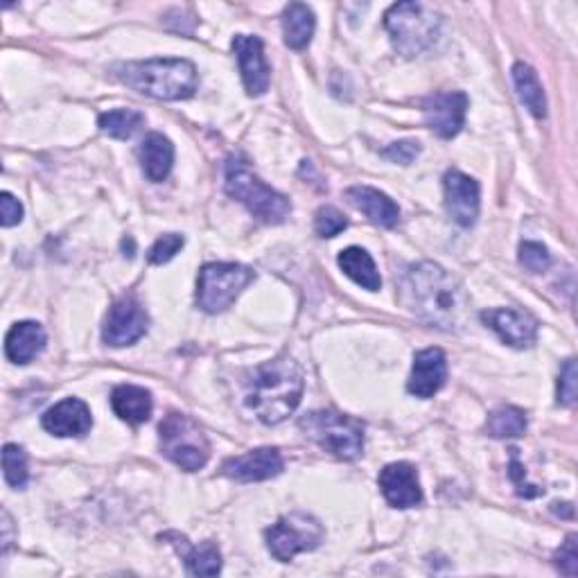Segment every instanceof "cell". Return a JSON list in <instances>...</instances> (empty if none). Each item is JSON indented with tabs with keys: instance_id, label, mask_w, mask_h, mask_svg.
I'll return each mask as SVG.
<instances>
[{
	"instance_id": "obj_1",
	"label": "cell",
	"mask_w": 578,
	"mask_h": 578,
	"mask_svg": "<svg viewBox=\"0 0 578 578\" xmlns=\"http://www.w3.org/2000/svg\"><path fill=\"white\" fill-rule=\"evenodd\" d=\"M402 303L421 321L457 333L471 314V300L450 271L434 262L411 265L400 279Z\"/></svg>"
},
{
	"instance_id": "obj_2",
	"label": "cell",
	"mask_w": 578,
	"mask_h": 578,
	"mask_svg": "<svg viewBox=\"0 0 578 578\" xmlns=\"http://www.w3.org/2000/svg\"><path fill=\"white\" fill-rule=\"evenodd\" d=\"M303 387L300 367L283 355L244 375L242 402L260 423L279 425L300 404Z\"/></svg>"
},
{
	"instance_id": "obj_3",
	"label": "cell",
	"mask_w": 578,
	"mask_h": 578,
	"mask_svg": "<svg viewBox=\"0 0 578 578\" xmlns=\"http://www.w3.org/2000/svg\"><path fill=\"white\" fill-rule=\"evenodd\" d=\"M114 75L133 91L165 102L188 100L200 87V73L188 60L127 62L118 64Z\"/></svg>"
},
{
	"instance_id": "obj_4",
	"label": "cell",
	"mask_w": 578,
	"mask_h": 578,
	"mask_svg": "<svg viewBox=\"0 0 578 578\" xmlns=\"http://www.w3.org/2000/svg\"><path fill=\"white\" fill-rule=\"evenodd\" d=\"M224 188L233 200H237L265 224H283L292 213L290 200L269 188L265 181H260L237 156H231L227 160Z\"/></svg>"
},
{
	"instance_id": "obj_5",
	"label": "cell",
	"mask_w": 578,
	"mask_h": 578,
	"mask_svg": "<svg viewBox=\"0 0 578 578\" xmlns=\"http://www.w3.org/2000/svg\"><path fill=\"white\" fill-rule=\"evenodd\" d=\"M384 27L402 57L425 52L440 33V14L425 3H396L384 14Z\"/></svg>"
},
{
	"instance_id": "obj_6",
	"label": "cell",
	"mask_w": 578,
	"mask_h": 578,
	"mask_svg": "<svg viewBox=\"0 0 578 578\" xmlns=\"http://www.w3.org/2000/svg\"><path fill=\"white\" fill-rule=\"evenodd\" d=\"M298 427L310 440H314L321 450L335 454L337 459L352 461L364 452V425L350 416L339 414V411H310V414L298 421Z\"/></svg>"
},
{
	"instance_id": "obj_7",
	"label": "cell",
	"mask_w": 578,
	"mask_h": 578,
	"mask_svg": "<svg viewBox=\"0 0 578 578\" xmlns=\"http://www.w3.org/2000/svg\"><path fill=\"white\" fill-rule=\"evenodd\" d=\"M158 440L160 452L185 473L202 471L210 459V444L204 429L179 411H172L160 421Z\"/></svg>"
},
{
	"instance_id": "obj_8",
	"label": "cell",
	"mask_w": 578,
	"mask_h": 578,
	"mask_svg": "<svg viewBox=\"0 0 578 578\" xmlns=\"http://www.w3.org/2000/svg\"><path fill=\"white\" fill-rule=\"evenodd\" d=\"M254 269L244 265L208 262L202 267L197 279V306L208 314L224 312L233 306L246 285L254 283Z\"/></svg>"
},
{
	"instance_id": "obj_9",
	"label": "cell",
	"mask_w": 578,
	"mask_h": 578,
	"mask_svg": "<svg viewBox=\"0 0 578 578\" xmlns=\"http://www.w3.org/2000/svg\"><path fill=\"white\" fill-rule=\"evenodd\" d=\"M265 538L271 556L281 563H290L300 552H314L323 542V527L308 513H290L277 525H271L265 531Z\"/></svg>"
},
{
	"instance_id": "obj_10",
	"label": "cell",
	"mask_w": 578,
	"mask_h": 578,
	"mask_svg": "<svg viewBox=\"0 0 578 578\" xmlns=\"http://www.w3.org/2000/svg\"><path fill=\"white\" fill-rule=\"evenodd\" d=\"M147 325L150 317L141 306V300L133 294H127L108 308V314L102 325V339L114 348L131 346L147 333Z\"/></svg>"
},
{
	"instance_id": "obj_11",
	"label": "cell",
	"mask_w": 578,
	"mask_h": 578,
	"mask_svg": "<svg viewBox=\"0 0 578 578\" xmlns=\"http://www.w3.org/2000/svg\"><path fill=\"white\" fill-rule=\"evenodd\" d=\"M425 125L440 136V139H454L461 131L467 114V95L463 91H446L429 95L423 102Z\"/></svg>"
},
{
	"instance_id": "obj_12",
	"label": "cell",
	"mask_w": 578,
	"mask_h": 578,
	"mask_svg": "<svg viewBox=\"0 0 578 578\" xmlns=\"http://www.w3.org/2000/svg\"><path fill=\"white\" fill-rule=\"evenodd\" d=\"M262 39L254 35H237L233 39V52L242 73L244 89L252 98H260L269 89V64L265 60Z\"/></svg>"
},
{
	"instance_id": "obj_13",
	"label": "cell",
	"mask_w": 578,
	"mask_h": 578,
	"mask_svg": "<svg viewBox=\"0 0 578 578\" xmlns=\"http://www.w3.org/2000/svg\"><path fill=\"white\" fill-rule=\"evenodd\" d=\"M377 484L384 500H387L394 509H411L423 504V488L419 481V473L416 467L407 461L389 463L380 473Z\"/></svg>"
},
{
	"instance_id": "obj_14",
	"label": "cell",
	"mask_w": 578,
	"mask_h": 578,
	"mask_svg": "<svg viewBox=\"0 0 578 578\" xmlns=\"http://www.w3.org/2000/svg\"><path fill=\"white\" fill-rule=\"evenodd\" d=\"M285 461L277 448H258L222 463V475L240 484L267 481L283 473Z\"/></svg>"
},
{
	"instance_id": "obj_15",
	"label": "cell",
	"mask_w": 578,
	"mask_h": 578,
	"mask_svg": "<svg viewBox=\"0 0 578 578\" xmlns=\"http://www.w3.org/2000/svg\"><path fill=\"white\" fill-rule=\"evenodd\" d=\"M446 208L454 222L471 229L479 217V183L459 170H450L444 179Z\"/></svg>"
},
{
	"instance_id": "obj_16",
	"label": "cell",
	"mask_w": 578,
	"mask_h": 578,
	"mask_svg": "<svg viewBox=\"0 0 578 578\" xmlns=\"http://www.w3.org/2000/svg\"><path fill=\"white\" fill-rule=\"evenodd\" d=\"M448 380V360L446 352L440 348H427L416 352L414 367H411V375L407 382V391L416 398H432L436 396Z\"/></svg>"
},
{
	"instance_id": "obj_17",
	"label": "cell",
	"mask_w": 578,
	"mask_h": 578,
	"mask_svg": "<svg viewBox=\"0 0 578 578\" xmlns=\"http://www.w3.org/2000/svg\"><path fill=\"white\" fill-rule=\"evenodd\" d=\"M481 321L498 333L504 344L511 348H531L538 337V323L534 317L511 310V308H498V310H486L481 312Z\"/></svg>"
},
{
	"instance_id": "obj_18",
	"label": "cell",
	"mask_w": 578,
	"mask_h": 578,
	"mask_svg": "<svg viewBox=\"0 0 578 578\" xmlns=\"http://www.w3.org/2000/svg\"><path fill=\"white\" fill-rule=\"evenodd\" d=\"M41 425L52 436L79 438V436L89 434V429L93 427V416L87 402H81L79 398H66L46 411Z\"/></svg>"
},
{
	"instance_id": "obj_19",
	"label": "cell",
	"mask_w": 578,
	"mask_h": 578,
	"mask_svg": "<svg viewBox=\"0 0 578 578\" xmlns=\"http://www.w3.org/2000/svg\"><path fill=\"white\" fill-rule=\"evenodd\" d=\"M348 202L369 217V222L382 229H394L400 219L398 204L371 185H352L346 190Z\"/></svg>"
},
{
	"instance_id": "obj_20",
	"label": "cell",
	"mask_w": 578,
	"mask_h": 578,
	"mask_svg": "<svg viewBox=\"0 0 578 578\" xmlns=\"http://www.w3.org/2000/svg\"><path fill=\"white\" fill-rule=\"evenodd\" d=\"M46 348V330L37 321H18L5 337V355L14 364H30Z\"/></svg>"
},
{
	"instance_id": "obj_21",
	"label": "cell",
	"mask_w": 578,
	"mask_h": 578,
	"mask_svg": "<svg viewBox=\"0 0 578 578\" xmlns=\"http://www.w3.org/2000/svg\"><path fill=\"white\" fill-rule=\"evenodd\" d=\"M112 409L114 414L129 423V425H143L150 421L154 400L152 394L136 384H120L112 394Z\"/></svg>"
},
{
	"instance_id": "obj_22",
	"label": "cell",
	"mask_w": 578,
	"mask_h": 578,
	"mask_svg": "<svg viewBox=\"0 0 578 578\" xmlns=\"http://www.w3.org/2000/svg\"><path fill=\"white\" fill-rule=\"evenodd\" d=\"M139 158H141L145 177L158 183L163 179H168V175L172 172L175 145L170 139H165L163 133L152 131L145 136V141L139 147Z\"/></svg>"
},
{
	"instance_id": "obj_23",
	"label": "cell",
	"mask_w": 578,
	"mask_h": 578,
	"mask_svg": "<svg viewBox=\"0 0 578 578\" xmlns=\"http://www.w3.org/2000/svg\"><path fill=\"white\" fill-rule=\"evenodd\" d=\"M339 267L346 277L369 292H377L382 287L380 271L371 258V254L362 246H348L339 254Z\"/></svg>"
},
{
	"instance_id": "obj_24",
	"label": "cell",
	"mask_w": 578,
	"mask_h": 578,
	"mask_svg": "<svg viewBox=\"0 0 578 578\" xmlns=\"http://www.w3.org/2000/svg\"><path fill=\"white\" fill-rule=\"evenodd\" d=\"M317 18L312 8L306 3H290L283 12V37L287 48L292 50H303L308 48L312 37H314Z\"/></svg>"
},
{
	"instance_id": "obj_25",
	"label": "cell",
	"mask_w": 578,
	"mask_h": 578,
	"mask_svg": "<svg viewBox=\"0 0 578 578\" xmlns=\"http://www.w3.org/2000/svg\"><path fill=\"white\" fill-rule=\"evenodd\" d=\"M513 75V85H515V91H517V98L519 102L527 106V112L542 120L547 118V98H544V91H542V85L538 79V73L525 64V62H517L511 70Z\"/></svg>"
},
{
	"instance_id": "obj_26",
	"label": "cell",
	"mask_w": 578,
	"mask_h": 578,
	"mask_svg": "<svg viewBox=\"0 0 578 578\" xmlns=\"http://www.w3.org/2000/svg\"><path fill=\"white\" fill-rule=\"evenodd\" d=\"M177 540L179 542L175 544L185 549L183 558H185V569L190 576H217L219 571H222V554H219L215 542L206 540L197 547H188V540L179 534H177Z\"/></svg>"
},
{
	"instance_id": "obj_27",
	"label": "cell",
	"mask_w": 578,
	"mask_h": 578,
	"mask_svg": "<svg viewBox=\"0 0 578 578\" xmlns=\"http://www.w3.org/2000/svg\"><path fill=\"white\" fill-rule=\"evenodd\" d=\"M143 125L145 116L141 112H136V108H114V112H106L98 118L100 131L118 141H129Z\"/></svg>"
},
{
	"instance_id": "obj_28",
	"label": "cell",
	"mask_w": 578,
	"mask_h": 578,
	"mask_svg": "<svg viewBox=\"0 0 578 578\" xmlns=\"http://www.w3.org/2000/svg\"><path fill=\"white\" fill-rule=\"evenodd\" d=\"M486 429L492 438H517L527 432V414L519 407H500L488 416Z\"/></svg>"
},
{
	"instance_id": "obj_29",
	"label": "cell",
	"mask_w": 578,
	"mask_h": 578,
	"mask_svg": "<svg viewBox=\"0 0 578 578\" xmlns=\"http://www.w3.org/2000/svg\"><path fill=\"white\" fill-rule=\"evenodd\" d=\"M3 475L12 488H25L27 486L30 471H27V452L21 446L8 444L3 448Z\"/></svg>"
},
{
	"instance_id": "obj_30",
	"label": "cell",
	"mask_w": 578,
	"mask_h": 578,
	"mask_svg": "<svg viewBox=\"0 0 578 578\" xmlns=\"http://www.w3.org/2000/svg\"><path fill=\"white\" fill-rule=\"evenodd\" d=\"M348 229V219L335 206H321L314 215V231L319 237H335Z\"/></svg>"
},
{
	"instance_id": "obj_31",
	"label": "cell",
	"mask_w": 578,
	"mask_h": 578,
	"mask_svg": "<svg viewBox=\"0 0 578 578\" xmlns=\"http://www.w3.org/2000/svg\"><path fill=\"white\" fill-rule=\"evenodd\" d=\"M183 244H185L183 235H179V233H165V235H160V237L152 244V249H150V254H147V260H150L152 265H165V262H170V260L183 249Z\"/></svg>"
},
{
	"instance_id": "obj_32",
	"label": "cell",
	"mask_w": 578,
	"mask_h": 578,
	"mask_svg": "<svg viewBox=\"0 0 578 578\" xmlns=\"http://www.w3.org/2000/svg\"><path fill=\"white\" fill-rule=\"evenodd\" d=\"M519 265L531 273H540L549 265H552V256H549L547 246L540 242H522L519 244Z\"/></svg>"
},
{
	"instance_id": "obj_33",
	"label": "cell",
	"mask_w": 578,
	"mask_h": 578,
	"mask_svg": "<svg viewBox=\"0 0 578 578\" xmlns=\"http://www.w3.org/2000/svg\"><path fill=\"white\" fill-rule=\"evenodd\" d=\"M576 534H569L567 540L563 542V547L554 554V563L556 567L567 574V576H576L578 574V552H576Z\"/></svg>"
},
{
	"instance_id": "obj_34",
	"label": "cell",
	"mask_w": 578,
	"mask_h": 578,
	"mask_svg": "<svg viewBox=\"0 0 578 578\" xmlns=\"http://www.w3.org/2000/svg\"><path fill=\"white\" fill-rule=\"evenodd\" d=\"M558 402L571 407L576 402V362L567 360L558 377Z\"/></svg>"
},
{
	"instance_id": "obj_35",
	"label": "cell",
	"mask_w": 578,
	"mask_h": 578,
	"mask_svg": "<svg viewBox=\"0 0 578 578\" xmlns=\"http://www.w3.org/2000/svg\"><path fill=\"white\" fill-rule=\"evenodd\" d=\"M23 219V204L12 195V192H3L0 195V224L5 229L16 227Z\"/></svg>"
},
{
	"instance_id": "obj_36",
	"label": "cell",
	"mask_w": 578,
	"mask_h": 578,
	"mask_svg": "<svg viewBox=\"0 0 578 578\" xmlns=\"http://www.w3.org/2000/svg\"><path fill=\"white\" fill-rule=\"evenodd\" d=\"M419 154H421V145L416 141H400V143L389 145L387 150H382L384 158H389L391 163H400V165H409Z\"/></svg>"
},
{
	"instance_id": "obj_37",
	"label": "cell",
	"mask_w": 578,
	"mask_h": 578,
	"mask_svg": "<svg viewBox=\"0 0 578 578\" xmlns=\"http://www.w3.org/2000/svg\"><path fill=\"white\" fill-rule=\"evenodd\" d=\"M12 544V517L8 511H3V554L10 552Z\"/></svg>"
}]
</instances>
